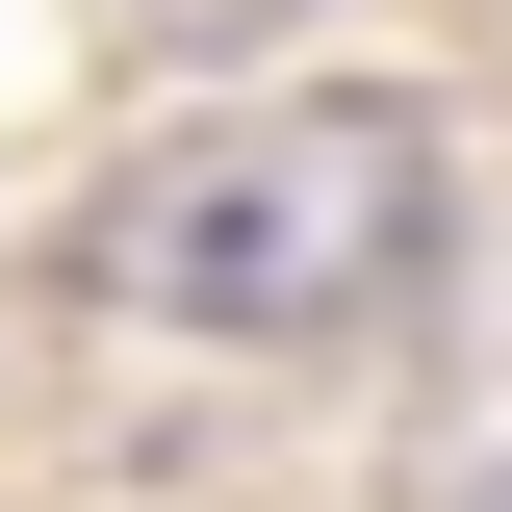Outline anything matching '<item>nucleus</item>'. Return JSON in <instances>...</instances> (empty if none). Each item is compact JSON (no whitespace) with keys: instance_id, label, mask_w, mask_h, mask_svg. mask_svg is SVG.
I'll return each mask as SVG.
<instances>
[{"instance_id":"f257e3e1","label":"nucleus","mask_w":512,"mask_h":512,"mask_svg":"<svg viewBox=\"0 0 512 512\" xmlns=\"http://www.w3.org/2000/svg\"><path fill=\"white\" fill-rule=\"evenodd\" d=\"M410 180H436L410 103H256V128H180L103 256H128V308H180V333H308V308H359L410 256Z\"/></svg>"},{"instance_id":"f03ea898","label":"nucleus","mask_w":512,"mask_h":512,"mask_svg":"<svg viewBox=\"0 0 512 512\" xmlns=\"http://www.w3.org/2000/svg\"><path fill=\"white\" fill-rule=\"evenodd\" d=\"M154 26H282V0H154Z\"/></svg>"},{"instance_id":"7ed1b4c3","label":"nucleus","mask_w":512,"mask_h":512,"mask_svg":"<svg viewBox=\"0 0 512 512\" xmlns=\"http://www.w3.org/2000/svg\"><path fill=\"white\" fill-rule=\"evenodd\" d=\"M487 512H512V487H487Z\"/></svg>"}]
</instances>
